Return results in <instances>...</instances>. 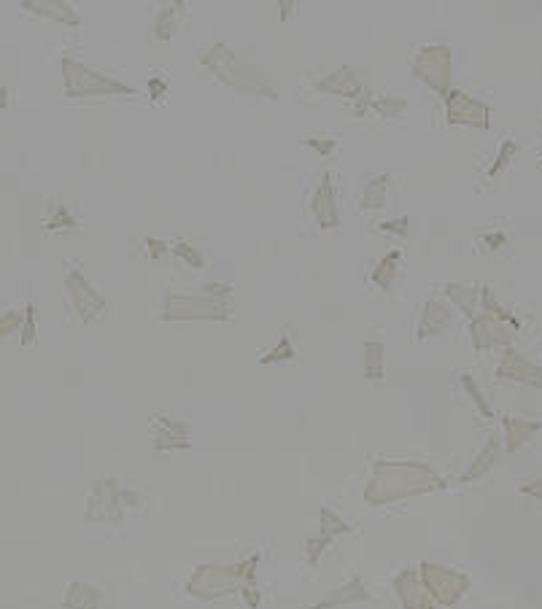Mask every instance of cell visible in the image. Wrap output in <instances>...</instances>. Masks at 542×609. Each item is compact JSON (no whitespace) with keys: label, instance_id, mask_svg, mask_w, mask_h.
Instances as JSON below:
<instances>
[{"label":"cell","instance_id":"obj_1","mask_svg":"<svg viewBox=\"0 0 542 609\" xmlns=\"http://www.w3.org/2000/svg\"><path fill=\"white\" fill-rule=\"evenodd\" d=\"M505 426H508V448L510 451H518V445H524L529 437L540 429V420H515V418H505Z\"/></svg>","mask_w":542,"mask_h":609},{"label":"cell","instance_id":"obj_2","mask_svg":"<svg viewBox=\"0 0 542 609\" xmlns=\"http://www.w3.org/2000/svg\"><path fill=\"white\" fill-rule=\"evenodd\" d=\"M367 378L372 381H381L384 378V348L378 343H367Z\"/></svg>","mask_w":542,"mask_h":609},{"label":"cell","instance_id":"obj_3","mask_svg":"<svg viewBox=\"0 0 542 609\" xmlns=\"http://www.w3.org/2000/svg\"><path fill=\"white\" fill-rule=\"evenodd\" d=\"M494 456H496V445L491 442L489 448H486V453H483L480 458H475V464H473V467H470V472H467V474H464L461 480H464V483H470V480H473L475 474L480 477V474H483V472H486V470H489V467H491V464H494V461H491Z\"/></svg>","mask_w":542,"mask_h":609},{"label":"cell","instance_id":"obj_4","mask_svg":"<svg viewBox=\"0 0 542 609\" xmlns=\"http://www.w3.org/2000/svg\"><path fill=\"white\" fill-rule=\"evenodd\" d=\"M19 321H22V315L19 313H6V318H0V337H6L8 331L17 329Z\"/></svg>","mask_w":542,"mask_h":609},{"label":"cell","instance_id":"obj_5","mask_svg":"<svg viewBox=\"0 0 542 609\" xmlns=\"http://www.w3.org/2000/svg\"><path fill=\"white\" fill-rule=\"evenodd\" d=\"M280 356H283V359H289V356H292V345H289V340H280V345L276 348V353H273V356H264L262 362H264V364H270V362H278Z\"/></svg>","mask_w":542,"mask_h":609},{"label":"cell","instance_id":"obj_6","mask_svg":"<svg viewBox=\"0 0 542 609\" xmlns=\"http://www.w3.org/2000/svg\"><path fill=\"white\" fill-rule=\"evenodd\" d=\"M464 385H467V388H470V391H473V399L477 402V404H480V410H483V416H491L489 404H486V402H483V394H480V391H477V388H475L473 378H464Z\"/></svg>","mask_w":542,"mask_h":609},{"label":"cell","instance_id":"obj_7","mask_svg":"<svg viewBox=\"0 0 542 609\" xmlns=\"http://www.w3.org/2000/svg\"><path fill=\"white\" fill-rule=\"evenodd\" d=\"M524 491L526 493H534L537 499H542V480H537V486H526Z\"/></svg>","mask_w":542,"mask_h":609}]
</instances>
